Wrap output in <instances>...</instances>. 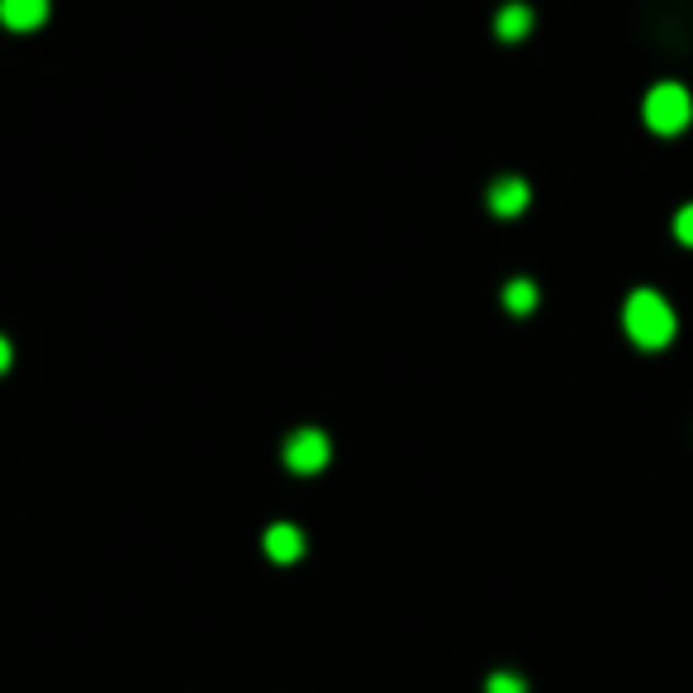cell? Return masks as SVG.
<instances>
[{"mask_svg": "<svg viewBox=\"0 0 693 693\" xmlns=\"http://www.w3.org/2000/svg\"><path fill=\"white\" fill-rule=\"evenodd\" d=\"M285 466L299 470V475H314L328 466V438L319 428H299L291 442H285Z\"/></svg>", "mask_w": 693, "mask_h": 693, "instance_id": "cell-3", "label": "cell"}, {"mask_svg": "<svg viewBox=\"0 0 693 693\" xmlns=\"http://www.w3.org/2000/svg\"><path fill=\"white\" fill-rule=\"evenodd\" d=\"M527 29H532V10H527V5H503V10H499V20H495V34H499V38L513 43V38H523Z\"/></svg>", "mask_w": 693, "mask_h": 693, "instance_id": "cell-7", "label": "cell"}, {"mask_svg": "<svg viewBox=\"0 0 693 693\" xmlns=\"http://www.w3.org/2000/svg\"><path fill=\"white\" fill-rule=\"evenodd\" d=\"M489 209L499 214V219H513V214H523L527 209V181H499V185H489Z\"/></svg>", "mask_w": 693, "mask_h": 693, "instance_id": "cell-6", "label": "cell"}, {"mask_svg": "<svg viewBox=\"0 0 693 693\" xmlns=\"http://www.w3.org/2000/svg\"><path fill=\"white\" fill-rule=\"evenodd\" d=\"M262 546H266V556L276 560V566H291V560L305 556V532L291 527V523H276V527L266 532V542H262Z\"/></svg>", "mask_w": 693, "mask_h": 693, "instance_id": "cell-4", "label": "cell"}, {"mask_svg": "<svg viewBox=\"0 0 693 693\" xmlns=\"http://www.w3.org/2000/svg\"><path fill=\"white\" fill-rule=\"evenodd\" d=\"M646 124L656 128V134H680V128L689 124V114H693V100L684 86H674V81H660L651 95H646Z\"/></svg>", "mask_w": 693, "mask_h": 693, "instance_id": "cell-2", "label": "cell"}, {"mask_svg": "<svg viewBox=\"0 0 693 693\" xmlns=\"http://www.w3.org/2000/svg\"><path fill=\"white\" fill-rule=\"evenodd\" d=\"M5 371H10V342L0 338V375H5Z\"/></svg>", "mask_w": 693, "mask_h": 693, "instance_id": "cell-11", "label": "cell"}, {"mask_svg": "<svg viewBox=\"0 0 693 693\" xmlns=\"http://www.w3.org/2000/svg\"><path fill=\"white\" fill-rule=\"evenodd\" d=\"M674 238H680L684 248H693V205H684L680 214H674Z\"/></svg>", "mask_w": 693, "mask_h": 693, "instance_id": "cell-10", "label": "cell"}, {"mask_svg": "<svg viewBox=\"0 0 693 693\" xmlns=\"http://www.w3.org/2000/svg\"><path fill=\"white\" fill-rule=\"evenodd\" d=\"M485 693H527V684L518 680V674H489Z\"/></svg>", "mask_w": 693, "mask_h": 693, "instance_id": "cell-9", "label": "cell"}, {"mask_svg": "<svg viewBox=\"0 0 693 693\" xmlns=\"http://www.w3.org/2000/svg\"><path fill=\"white\" fill-rule=\"evenodd\" d=\"M43 20H48V0H0V24L5 29L29 34V29H38Z\"/></svg>", "mask_w": 693, "mask_h": 693, "instance_id": "cell-5", "label": "cell"}, {"mask_svg": "<svg viewBox=\"0 0 693 693\" xmlns=\"http://www.w3.org/2000/svg\"><path fill=\"white\" fill-rule=\"evenodd\" d=\"M503 305H509L513 314H532V309H537V285H532V281H513L509 291H503Z\"/></svg>", "mask_w": 693, "mask_h": 693, "instance_id": "cell-8", "label": "cell"}, {"mask_svg": "<svg viewBox=\"0 0 693 693\" xmlns=\"http://www.w3.org/2000/svg\"><path fill=\"white\" fill-rule=\"evenodd\" d=\"M623 323H627V338L637 346H646V352L670 346V338H674V309H670V299L656 295V291L632 295L627 309H623Z\"/></svg>", "mask_w": 693, "mask_h": 693, "instance_id": "cell-1", "label": "cell"}]
</instances>
